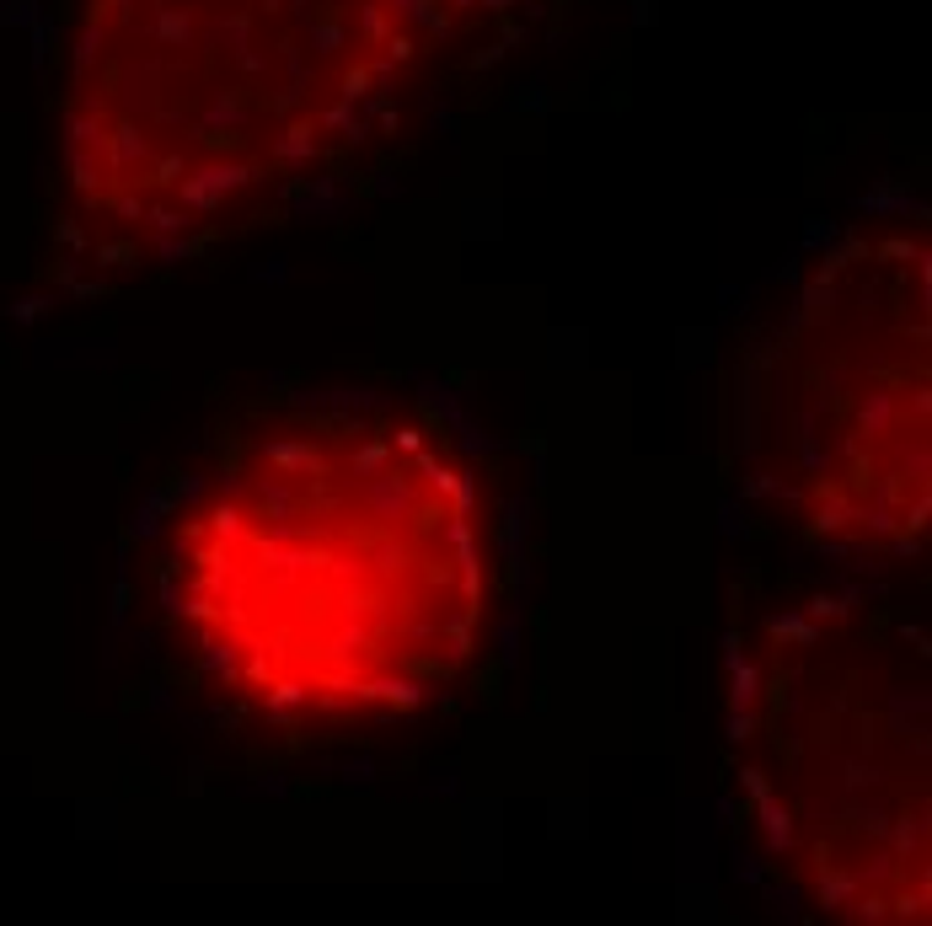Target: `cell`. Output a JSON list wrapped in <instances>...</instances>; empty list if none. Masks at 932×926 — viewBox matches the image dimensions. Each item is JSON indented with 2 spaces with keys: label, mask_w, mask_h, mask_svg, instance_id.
I'll return each mask as SVG.
<instances>
[{
  "label": "cell",
  "mask_w": 932,
  "mask_h": 926,
  "mask_svg": "<svg viewBox=\"0 0 932 926\" xmlns=\"http://www.w3.org/2000/svg\"><path fill=\"white\" fill-rule=\"evenodd\" d=\"M499 594L477 450L440 407L311 397L215 434L161 498L145 637L215 723L354 739L471 680Z\"/></svg>",
  "instance_id": "cell-1"
},
{
  "label": "cell",
  "mask_w": 932,
  "mask_h": 926,
  "mask_svg": "<svg viewBox=\"0 0 932 926\" xmlns=\"http://www.w3.org/2000/svg\"><path fill=\"white\" fill-rule=\"evenodd\" d=\"M547 0H75L44 263L75 294L349 188Z\"/></svg>",
  "instance_id": "cell-2"
},
{
  "label": "cell",
  "mask_w": 932,
  "mask_h": 926,
  "mask_svg": "<svg viewBox=\"0 0 932 926\" xmlns=\"http://www.w3.org/2000/svg\"><path fill=\"white\" fill-rule=\"evenodd\" d=\"M723 771L745 863L825 921H927V632L830 568L734 594Z\"/></svg>",
  "instance_id": "cell-3"
},
{
  "label": "cell",
  "mask_w": 932,
  "mask_h": 926,
  "mask_svg": "<svg viewBox=\"0 0 932 926\" xmlns=\"http://www.w3.org/2000/svg\"><path fill=\"white\" fill-rule=\"evenodd\" d=\"M729 482L825 568L879 574L927 541V231L841 236L740 359Z\"/></svg>",
  "instance_id": "cell-4"
}]
</instances>
